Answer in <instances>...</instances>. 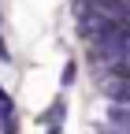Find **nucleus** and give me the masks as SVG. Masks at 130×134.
I'll return each mask as SVG.
<instances>
[{
	"label": "nucleus",
	"mask_w": 130,
	"mask_h": 134,
	"mask_svg": "<svg viewBox=\"0 0 130 134\" xmlns=\"http://www.w3.org/2000/svg\"><path fill=\"white\" fill-rule=\"evenodd\" d=\"M74 78H78V71H74V63H67V67H63V86H71Z\"/></svg>",
	"instance_id": "f03ea898"
},
{
	"label": "nucleus",
	"mask_w": 130,
	"mask_h": 134,
	"mask_svg": "<svg viewBox=\"0 0 130 134\" xmlns=\"http://www.w3.org/2000/svg\"><path fill=\"white\" fill-rule=\"evenodd\" d=\"M101 123L108 130H115V134H130V104H108Z\"/></svg>",
	"instance_id": "f257e3e1"
}]
</instances>
